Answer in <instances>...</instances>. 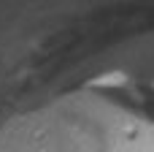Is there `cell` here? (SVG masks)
Instances as JSON below:
<instances>
[{
    "mask_svg": "<svg viewBox=\"0 0 154 152\" xmlns=\"http://www.w3.org/2000/svg\"><path fill=\"white\" fill-rule=\"evenodd\" d=\"M84 92L97 98L100 103L127 114L135 122L154 125V82L127 73V71H108L84 84Z\"/></svg>",
    "mask_w": 154,
    "mask_h": 152,
    "instance_id": "1",
    "label": "cell"
}]
</instances>
